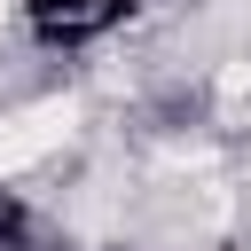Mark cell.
<instances>
[{
    "mask_svg": "<svg viewBox=\"0 0 251 251\" xmlns=\"http://www.w3.org/2000/svg\"><path fill=\"white\" fill-rule=\"evenodd\" d=\"M133 8H141V0H16L24 31H31L39 47H94V39H110Z\"/></svg>",
    "mask_w": 251,
    "mask_h": 251,
    "instance_id": "6da1fadb",
    "label": "cell"
},
{
    "mask_svg": "<svg viewBox=\"0 0 251 251\" xmlns=\"http://www.w3.org/2000/svg\"><path fill=\"white\" fill-rule=\"evenodd\" d=\"M16 243H24V212H16V204H0V251H16Z\"/></svg>",
    "mask_w": 251,
    "mask_h": 251,
    "instance_id": "7a4b0ae2",
    "label": "cell"
}]
</instances>
